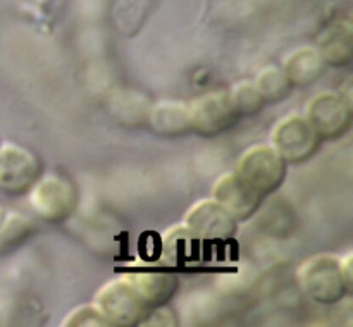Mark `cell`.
I'll use <instances>...</instances> for the list:
<instances>
[{
  "instance_id": "obj_1",
  "label": "cell",
  "mask_w": 353,
  "mask_h": 327,
  "mask_svg": "<svg viewBox=\"0 0 353 327\" xmlns=\"http://www.w3.org/2000/svg\"><path fill=\"white\" fill-rule=\"evenodd\" d=\"M296 282L303 295L321 305H333L350 293L340 258L331 253H317L303 260L296 271Z\"/></svg>"
},
{
  "instance_id": "obj_2",
  "label": "cell",
  "mask_w": 353,
  "mask_h": 327,
  "mask_svg": "<svg viewBox=\"0 0 353 327\" xmlns=\"http://www.w3.org/2000/svg\"><path fill=\"white\" fill-rule=\"evenodd\" d=\"M288 164L271 145H254L240 155L234 174L264 198L281 188Z\"/></svg>"
},
{
  "instance_id": "obj_3",
  "label": "cell",
  "mask_w": 353,
  "mask_h": 327,
  "mask_svg": "<svg viewBox=\"0 0 353 327\" xmlns=\"http://www.w3.org/2000/svg\"><path fill=\"white\" fill-rule=\"evenodd\" d=\"M93 305L107 319L109 326H137L147 317L148 308L123 274L99 289Z\"/></svg>"
},
{
  "instance_id": "obj_4",
  "label": "cell",
  "mask_w": 353,
  "mask_h": 327,
  "mask_svg": "<svg viewBox=\"0 0 353 327\" xmlns=\"http://www.w3.org/2000/svg\"><path fill=\"white\" fill-rule=\"evenodd\" d=\"M28 193L31 209L38 217L50 224L68 219L78 205V191L74 184L59 174L40 176Z\"/></svg>"
},
{
  "instance_id": "obj_5",
  "label": "cell",
  "mask_w": 353,
  "mask_h": 327,
  "mask_svg": "<svg viewBox=\"0 0 353 327\" xmlns=\"http://www.w3.org/2000/svg\"><path fill=\"white\" fill-rule=\"evenodd\" d=\"M43 174L41 160L28 148L0 145V191L9 196L26 195Z\"/></svg>"
},
{
  "instance_id": "obj_6",
  "label": "cell",
  "mask_w": 353,
  "mask_h": 327,
  "mask_svg": "<svg viewBox=\"0 0 353 327\" xmlns=\"http://www.w3.org/2000/svg\"><path fill=\"white\" fill-rule=\"evenodd\" d=\"M185 226L202 244H223L238 231V220L214 198L193 203L185 215Z\"/></svg>"
},
{
  "instance_id": "obj_7",
  "label": "cell",
  "mask_w": 353,
  "mask_h": 327,
  "mask_svg": "<svg viewBox=\"0 0 353 327\" xmlns=\"http://www.w3.org/2000/svg\"><path fill=\"white\" fill-rule=\"evenodd\" d=\"M303 117L321 141H334L350 129L352 103L338 93H319L309 100Z\"/></svg>"
},
{
  "instance_id": "obj_8",
  "label": "cell",
  "mask_w": 353,
  "mask_h": 327,
  "mask_svg": "<svg viewBox=\"0 0 353 327\" xmlns=\"http://www.w3.org/2000/svg\"><path fill=\"white\" fill-rule=\"evenodd\" d=\"M321 140L307 119L299 114L283 117L271 131V147L285 158L286 164H302L319 148Z\"/></svg>"
},
{
  "instance_id": "obj_9",
  "label": "cell",
  "mask_w": 353,
  "mask_h": 327,
  "mask_svg": "<svg viewBox=\"0 0 353 327\" xmlns=\"http://www.w3.org/2000/svg\"><path fill=\"white\" fill-rule=\"evenodd\" d=\"M192 131L202 136H214L230 129L238 120V114L231 102L230 92L214 89L188 103Z\"/></svg>"
},
{
  "instance_id": "obj_10",
  "label": "cell",
  "mask_w": 353,
  "mask_h": 327,
  "mask_svg": "<svg viewBox=\"0 0 353 327\" xmlns=\"http://www.w3.org/2000/svg\"><path fill=\"white\" fill-rule=\"evenodd\" d=\"M123 275L133 286L148 312L164 306L179 286L178 275L169 267H140L124 272Z\"/></svg>"
},
{
  "instance_id": "obj_11",
  "label": "cell",
  "mask_w": 353,
  "mask_h": 327,
  "mask_svg": "<svg viewBox=\"0 0 353 327\" xmlns=\"http://www.w3.org/2000/svg\"><path fill=\"white\" fill-rule=\"evenodd\" d=\"M212 198L238 222L252 219L262 203V196L241 181L234 172L223 174L214 182Z\"/></svg>"
},
{
  "instance_id": "obj_12",
  "label": "cell",
  "mask_w": 353,
  "mask_h": 327,
  "mask_svg": "<svg viewBox=\"0 0 353 327\" xmlns=\"http://www.w3.org/2000/svg\"><path fill=\"white\" fill-rule=\"evenodd\" d=\"M148 126L161 136H183L192 131L188 103L164 100L150 107L147 114Z\"/></svg>"
},
{
  "instance_id": "obj_13",
  "label": "cell",
  "mask_w": 353,
  "mask_h": 327,
  "mask_svg": "<svg viewBox=\"0 0 353 327\" xmlns=\"http://www.w3.org/2000/svg\"><path fill=\"white\" fill-rule=\"evenodd\" d=\"M326 65L317 48L300 47L286 57L283 72L292 88H305L323 76Z\"/></svg>"
},
{
  "instance_id": "obj_14",
  "label": "cell",
  "mask_w": 353,
  "mask_h": 327,
  "mask_svg": "<svg viewBox=\"0 0 353 327\" xmlns=\"http://www.w3.org/2000/svg\"><path fill=\"white\" fill-rule=\"evenodd\" d=\"M316 48L326 64L333 67L348 65L353 59L352 26L348 23H334L327 26L321 33Z\"/></svg>"
},
{
  "instance_id": "obj_15",
  "label": "cell",
  "mask_w": 353,
  "mask_h": 327,
  "mask_svg": "<svg viewBox=\"0 0 353 327\" xmlns=\"http://www.w3.org/2000/svg\"><path fill=\"white\" fill-rule=\"evenodd\" d=\"M199 244L202 243L190 233V229L185 224L183 226H172L162 236V258H164V265L169 268H174L186 264V262L195 257Z\"/></svg>"
},
{
  "instance_id": "obj_16",
  "label": "cell",
  "mask_w": 353,
  "mask_h": 327,
  "mask_svg": "<svg viewBox=\"0 0 353 327\" xmlns=\"http://www.w3.org/2000/svg\"><path fill=\"white\" fill-rule=\"evenodd\" d=\"M37 227L28 217L9 210L0 224V255L9 253L34 234Z\"/></svg>"
},
{
  "instance_id": "obj_17",
  "label": "cell",
  "mask_w": 353,
  "mask_h": 327,
  "mask_svg": "<svg viewBox=\"0 0 353 327\" xmlns=\"http://www.w3.org/2000/svg\"><path fill=\"white\" fill-rule=\"evenodd\" d=\"M255 85H257L259 92L264 96L265 102L271 103L281 102L292 92V86H290L283 69L276 67V65H269V67L262 69L259 72L257 79H255Z\"/></svg>"
},
{
  "instance_id": "obj_18",
  "label": "cell",
  "mask_w": 353,
  "mask_h": 327,
  "mask_svg": "<svg viewBox=\"0 0 353 327\" xmlns=\"http://www.w3.org/2000/svg\"><path fill=\"white\" fill-rule=\"evenodd\" d=\"M231 102H233L234 110H236L238 116L250 117L255 116L257 112H261L262 107L265 105L264 96L259 92L255 81H241L238 85L233 86V89L230 92Z\"/></svg>"
},
{
  "instance_id": "obj_19",
  "label": "cell",
  "mask_w": 353,
  "mask_h": 327,
  "mask_svg": "<svg viewBox=\"0 0 353 327\" xmlns=\"http://www.w3.org/2000/svg\"><path fill=\"white\" fill-rule=\"evenodd\" d=\"M62 326L68 327H105L109 326L105 317L100 313V310L97 308L95 305H81L72 308L71 312L68 313L64 320H62Z\"/></svg>"
},
{
  "instance_id": "obj_20",
  "label": "cell",
  "mask_w": 353,
  "mask_h": 327,
  "mask_svg": "<svg viewBox=\"0 0 353 327\" xmlns=\"http://www.w3.org/2000/svg\"><path fill=\"white\" fill-rule=\"evenodd\" d=\"M352 253H348L347 257L340 258V267H341V272H343V277H345V282L348 284V288H350L352 291V286H353V275H352Z\"/></svg>"
},
{
  "instance_id": "obj_21",
  "label": "cell",
  "mask_w": 353,
  "mask_h": 327,
  "mask_svg": "<svg viewBox=\"0 0 353 327\" xmlns=\"http://www.w3.org/2000/svg\"><path fill=\"white\" fill-rule=\"evenodd\" d=\"M7 212H9V210H7V209H3V207H0V224H2V220L6 219Z\"/></svg>"
}]
</instances>
